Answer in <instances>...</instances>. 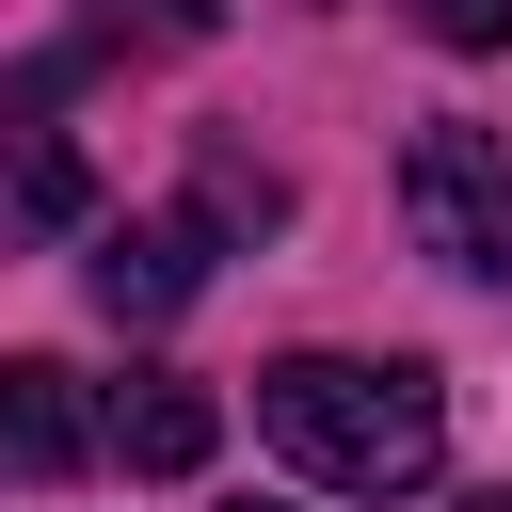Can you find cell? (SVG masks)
<instances>
[{"label":"cell","instance_id":"cell-6","mask_svg":"<svg viewBox=\"0 0 512 512\" xmlns=\"http://www.w3.org/2000/svg\"><path fill=\"white\" fill-rule=\"evenodd\" d=\"M208 448H224V400H208V384H176V368L112 384V464H144V480H192Z\"/></svg>","mask_w":512,"mask_h":512},{"label":"cell","instance_id":"cell-9","mask_svg":"<svg viewBox=\"0 0 512 512\" xmlns=\"http://www.w3.org/2000/svg\"><path fill=\"white\" fill-rule=\"evenodd\" d=\"M432 48H512V0H400Z\"/></svg>","mask_w":512,"mask_h":512},{"label":"cell","instance_id":"cell-2","mask_svg":"<svg viewBox=\"0 0 512 512\" xmlns=\"http://www.w3.org/2000/svg\"><path fill=\"white\" fill-rule=\"evenodd\" d=\"M400 224H416V256H448V272H512V144L464 128V112H432V128L400 144Z\"/></svg>","mask_w":512,"mask_h":512},{"label":"cell","instance_id":"cell-4","mask_svg":"<svg viewBox=\"0 0 512 512\" xmlns=\"http://www.w3.org/2000/svg\"><path fill=\"white\" fill-rule=\"evenodd\" d=\"M80 240H96V256H80V288H96L112 320H144V336H160V320L208 288V224H192V208H144V224H80Z\"/></svg>","mask_w":512,"mask_h":512},{"label":"cell","instance_id":"cell-11","mask_svg":"<svg viewBox=\"0 0 512 512\" xmlns=\"http://www.w3.org/2000/svg\"><path fill=\"white\" fill-rule=\"evenodd\" d=\"M240 512H272V496H240Z\"/></svg>","mask_w":512,"mask_h":512},{"label":"cell","instance_id":"cell-8","mask_svg":"<svg viewBox=\"0 0 512 512\" xmlns=\"http://www.w3.org/2000/svg\"><path fill=\"white\" fill-rule=\"evenodd\" d=\"M224 0H96V48H208Z\"/></svg>","mask_w":512,"mask_h":512},{"label":"cell","instance_id":"cell-1","mask_svg":"<svg viewBox=\"0 0 512 512\" xmlns=\"http://www.w3.org/2000/svg\"><path fill=\"white\" fill-rule=\"evenodd\" d=\"M256 432L336 496H416L448 464V384L416 352H272L256 368Z\"/></svg>","mask_w":512,"mask_h":512},{"label":"cell","instance_id":"cell-3","mask_svg":"<svg viewBox=\"0 0 512 512\" xmlns=\"http://www.w3.org/2000/svg\"><path fill=\"white\" fill-rule=\"evenodd\" d=\"M112 448V400L64 352H0V480H80Z\"/></svg>","mask_w":512,"mask_h":512},{"label":"cell","instance_id":"cell-10","mask_svg":"<svg viewBox=\"0 0 512 512\" xmlns=\"http://www.w3.org/2000/svg\"><path fill=\"white\" fill-rule=\"evenodd\" d=\"M464 512H512V496H464Z\"/></svg>","mask_w":512,"mask_h":512},{"label":"cell","instance_id":"cell-5","mask_svg":"<svg viewBox=\"0 0 512 512\" xmlns=\"http://www.w3.org/2000/svg\"><path fill=\"white\" fill-rule=\"evenodd\" d=\"M96 224V160L48 112H0V240H80Z\"/></svg>","mask_w":512,"mask_h":512},{"label":"cell","instance_id":"cell-7","mask_svg":"<svg viewBox=\"0 0 512 512\" xmlns=\"http://www.w3.org/2000/svg\"><path fill=\"white\" fill-rule=\"evenodd\" d=\"M192 224L224 240V224H288V176H256V160H224L208 144V176H192Z\"/></svg>","mask_w":512,"mask_h":512}]
</instances>
